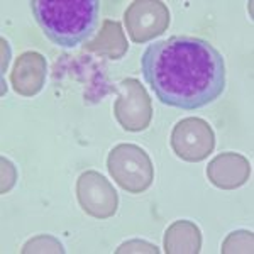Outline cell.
I'll return each mask as SVG.
<instances>
[{
	"label": "cell",
	"mask_w": 254,
	"mask_h": 254,
	"mask_svg": "<svg viewBox=\"0 0 254 254\" xmlns=\"http://www.w3.org/2000/svg\"><path fill=\"white\" fill-rule=\"evenodd\" d=\"M141 73L163 105L182 110L207 107L225 88L222 53L195 36H173L147 46Z\"/></svg>",
	"instance_id": "1"
},
{
	"label": "cell",
	"mask_w": 254,
	"mask_h": 254,
	"mask_svg": "<svg viewBox=\"0 0 254 254\" xmlns=\"http://www.w3.org/2000/svg\"><path fill=\"white\" fill-rule=\"evenodd\" d=\"M36 22L49 41L61 48H76L98 24V0H32Z\"/></svg>",
	"instance_id": "2"
},
{
	"label": "cell",
	"mask_w": 254,
	"mask_h": 254,
	"mask_svg": "<svg viewBox=\"0 0 254 254\" xmlns=\"http://www.w3.org/2000/svg\"><path fill=\"white\" fill-rule=\"evenodd\" d=\"M107 170L114 182L129 193H142L153 185V161L137 144H117L109 153Z\"/></svg>",
	"instance_id": "3"
},
{
	"label": "cell",
	"mask_w": 254,
	"mask_h": 254,
	"mask_svg": "<svg viewBox=\"0 0 254 254\" xmlns=\"http://www.w3.org/2000/svg\"><path fill=\"white\" fill-rule=\"evenodd\" d=\"M114 116L127 132H141L149 127L153 119V104L141 81L126 78L119 83Z\"/></svg>",
	"instance_id": "4"
},
{
	"label": "cell",
	"mask_w": 254,
	"mask_h": 254,
	"mask_svg": "<svg viewBox=\"0 0 254 254\" xmlns=\"http://www.w3.org/2000/svg\"><path fill=\"white\" fill-rule=\"evenodd\" d=\"M170 142L180 159L198 163L212 154L215 147V134L207 121L200 117H187L176 122Z\"/></svg>",
	"instance_id": "5"
},
{
	"label": "cell",
	"mask_w": 254,
	"mask_h": 254,
	"mask_svg": "<svg viewBox=\"0 0 254 254\" xmlns=\"http://www.w3.org/2000/svg\"><path fill=\"white\" fill-rule=\"evenodd\" d=\"M170 10L159 0H136L124 12V22L130 39L136 44L165 34L170 27Z\"/></svg>",
	"instance_id": "6"
},
{
	"label": "cell",
	"mask_w": 254,
	"mask_h": 254,
	"mask_svg": "<svg viewBox=\"0 0 254 254\" xmlns=\"http://www.w3.org/2000/svg\"><path fill=\"white\" fill-rule=\"evenodd\" d=\"M76 198L85 214L95 219H110L116 215L119 195L112 183L95 170L83 171L76 180Z\"/></svg>",
	"instance_id": "7"
},
{
	"label": "cell",
	"mask_w": 254,
	"mask_h": 254,
	"mask_svg": "<svg viewBox=\"0 0 254 254\" xmlns=\"http://www.w3.org/2000/svg\"><path fill=\"white\" fill-rule=\"evenodd\" d=\"M251 176V163L239 153H220L208 163L207 178L220 190H236L248 183Z\"/></svg>",
	"instance_id": "8"
},
{
	"label": "cell",
	"mask_w": 254,
	"mask_h": 254,
	"mask_svg": "<svg viewBox=\"0 0 254 254\" xmlns=\"http://www.w3.org/2000/svg\"><path fill=\"white\" fill-rule=\"evenodd\" d=\"M48 75V63L41 53L26 51L19 55L10 71V85L19 95L34 97L43 90Z\"/></svg>",
	"instance_id": "9"
},
{
	"label": "cell",
	"mask_w": 254,
	"mask_h": 254,
	"mask_svg": "<svg viewBox=\"0 0 254 254\" xmlns=\"http://www.w3.org/2000/svg\"><path fill=\"white\" fill-rule=\"evenodd\" d=\"M85 49L112 61L121 60L129 49L126 34L122 31V24L112 19H105L95 38L85 43Z\"/></svg>",
	"instance_id": "10"
},
{
	"label": "cell",
	"mask_w": 254,
	"mask_h": 254,
	"mask_svg": "<svg viewBox=\"0 0 254 254\" xmlns=\"http://www.w3.org/2000/svg\"><path fill=\"white\" fill-rule=\"evenodd\" d=\"M166 254H198L202 249V232L191 220H176L166 229L165 243Z\"/></svg>",
	"instance_id": "11"
},
{
	"label": "cell",
	"mask_w": 254,
	"mask_h": 254,
	"mask_svg": "<svg viewBox=\"0 0 254 254\" xmlns=\"http://www.w3.org/2000/svg\"><path fill=\"white\" fill-rule=\"evenodd\" d=\"M254 234L251 231H234L231 232L225 241L222 243V248H220V253L222 254H229V253H246L251 254L254 249Z\"/></svg>",
	"instance_id": "12"
},
{
	"label": "cell",
	"mask_w": 254,
	"mask_h": 254,
	"mask_svg": "<svg viewBox=\"0 0 254 254\" xmlns=\"http://www.w3.org/2000/svg\"><path fill=\"white\" fill-rule=\"evenodd\" d=\"M22 253L24 254H34V253H58L63 254L64 248L56 237L49 236V234H39L36 237H32L31 241H27L22 246Z\"/></svg>",
	"instance_id": "13"
},
{
	"label": "cell",
	"mask_w": 254,
	"mask_h": 254,
	"mask_svg": "<svg viewBox=\"0 0 254 254\" xmlns=\"http://www.w3.org/2000/svg\"><path fill=\"white\" fill-rule=\"evenodd\" d=\"M116 253L117 254H122V253H153V254H158L159 249H158V246L146 243V241L132 239V241H127V243L119 246V249Z\"/></svg>",
	"instance_id": "14"
}]
</instances>
